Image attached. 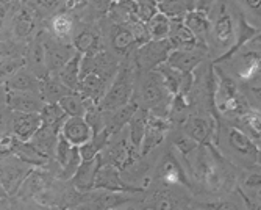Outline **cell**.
Here are the masks:
<instances>
[{
	"label": "cell",
	"mask_w": 261,
	"mask_h": 210,
	"mask_svg": "<svg viewBox=\"0 0 261 210\" xmlns=\"http://www.w3.org/2000/svg\"><path fill=\"white\" fill-rule=\"evenodd\" d=\"M111 45L117 54H127L132 48L138 45L136 36L128 24H117L111 33Z\"/></svg>",
	"instance_id": "obj_24"
},
{
	"label": "cell",
	"mask_w": 261,
	"mask_h": 210,
	"mask_svg": "<svg viewBox=\"0 0 261 210\" xmlns=\"http://www.w3.org/2000/svg\"><path fill=\"white\" fill-rule=\"evenodd\" d=\"M102 155L99 154L94 160L89 161H82L80 167L77 168L75 174L72 176V183L75 186V190L79 192H91L94 190V182H96L97 171L102 165Z\"/></svg>",
	"instance_id": "obj_9"
},
{
	"label": "cell",
	"mask_w": 261,
	"mask_h": 210,
	"mask_svg": "<svg viewBox=\"0 0 261 210\" xmlns=\"http://www.w3.org/2000/svg\"><path fill=\"white\" fill-rule=\"evenodd\" d=\"M58 105L67 118H83L86 113V102L82 99L79 92H70V95L64 96L58 102Z\"/></svg>",
	"instance_id": "obj_37"
},
{
	"label": "cell",
	"mask_w": 261,
	"mask_h": 210,
	"mask_svg": "<svg viewBox=\"0 0 261 210\" xmlns=\"http://www.w3.org/2000/svg\"><path fill=\"white\" fill-rule=\"evenodd\" d=\"M181 22H183V26L196 36L199 45L205 42V39L211 30V24H210V19H208L206 13L199 11V10H191L183 17Z\"/></svg>",
	"instance_id": "obj_19"
},
{
	"label": "cell",
	"mask_w": 261,
	"mask_h": 210,
	"mask_svg": "<svg viewBox=\"0 0 261 210\" xmlns=\"http://www.w3.org/2000/svg\"><path fill=\"white\" fill-rule=\"evenodd\" d=\"M168 39L174 51H196L199 48L196 36L183 26V22H172Z\"/></svg>",
	"instance_id": "obj_20"
},
{
	"label": "cell",
	"mask_w": 261,
	"mask_h": 210,
	"mask_svg": "<svg viewBox=\"0 0 261 210\" xmlns=\"http://www.w3.org/2000/svg\"><path fill=\"white\" fill-rule=\"evenodd\" d=\"M7 105L14 113H39L44 101L38 92H7Z\"/></svg>",
	"instance_id": "obj_10"
},
{
	"label": "cell",
	"mask_w": 261,
	"mask_h": 210,
	"mask_svg": "<svg viewBox=\"0 0 261 210\" xmlns=\"http://www.w3.org/2000/svg\"><path fill=\"white\" fill-rule=\"evenodd\" d=\"M80 163H82V157H80L79 148L72 146V151H70V158H69V161L66 163V167L61 171V179H70V177H72L75 174L77 168L80 167Z\"/></svg>",
	"instance_id": "obj_44"
},
{
	"label": "cell",
	"mask_w": 261,
	"mask_h": 210,
	"mask_svg": "<svg viewBox=\"0 0 261 210\" xmlns=\"http://www.w3.org/2000/svg\"><path fill=\"white\" fill-rule=\"evenodd\" d=\"M60 135L77 148L91 142L92 138V132L83 118H67L61 127Z\"/></svg>",
	"instance_id": "obj_11"
},
{
	"label": "cell",
	"mask_w": 261,
	"mask_h": 210,
	"mask_svg": "<svg viewBox=\"0 0 261 210\" xmlns=\"http://www.w3.org/2000/svg\"><path fill=\"white\" fill-rule=\"evenodd\" d=\"M138 108H139L138 104L135 101H130L127 105L117 108L114 111H110V120H105V126L110 130V133L114 135L116 132H119L122 127H125L132 121L133 114L136 113Z\"/></svg>",
	"instance_id": "obj_25"
},
{
	"label": "cell",
	"mask_w": 261,
	"mask_h": 210,
	"mask_svg": "<svg viewBox=\"0 0 261 210\" xmlns=\"http://www.w3.org/2000/svg\"><path fill=\"white\" fill-rule=\"evenodd\" d=\"M94 190H105V192H116V193L141 192V189L127 185L119 177V171L114 170L110 163H103V161L97 171L96 182H94Z\"/></svg>",
	"instance_id": "obj_5"
},
{
	"label": "cell",
	"mask_w": 261,
	"mask_h": 210,
	"mask_svg": "<svg viewBox=\"0 0 261 210\" xmlns=\"http://www.w3.org/2000/svg\"><path fill=\"white\" fill-rule=\"evenodd\" d=\"M57 139H58V133H55L52 129H47V127H42L32 136L30 139V145L39 152L42 154L44 157L47 158H52L55 157V148H57Z\"/></svg>",
	"instance_id": "obj_23"
},
{
	"label": "cell",
	"mask_w": 261,
	"mask_h": 210,
	"mask_svg": "<svg viewBox=\"0 0 261 210\" xmlns=\"http://www.w3.org/2000/svg\"><path fill=\"white\" fill-rule=\"evenodd\" d=\"M13 155L17 157L22 163H25V165L33 167V168H42L47 165V161H49V158L44 157L42 154H39L29 142L20 143Z\"/></svg>",
	"instance_id": "obj_36"
},
{
	"label": "cell",
	"mask_w": 261,
	"mask_h": 210,
	"mask_svg": "<svg viewBox=\"0 0 261 210\" xmlns=\"http://www.w3.org/2000/svg\"><path fill=\"white\" fill-rule=\"evenodd\" d=\"M22 67H25L23 58L19 57H5L0 60V83L8 82L17 71H20Z\"/></svg>",
	"instance_id": "obj_38"
},
{
	"label": "cell",
	"mask_w": 261,
	"mask_h": 210,
	"mask_svg": "<svg viewBox=\"0 0 261 210\" xmlns=\"http://www.w3.org/2000/svg\"><path fill=\"white\" fill-rule=\"evenodd\" d=\"M172 45L169 39H161V41H147L146 44L139 45L136 49L135 61L139 69V73H152L161 64L166 63L169 54L172 52Z\"/></svg>",
	"instance_id": "obj_2"
},
{
	"label": "cell",
	"mask_w": 261,
	"mask_h": 210,
	"mask_svg": "<svg viewBox=\"0 0 261 210\" xmlns=\"http://www.w3.org/2000/svg\"><path fill=\"white\" fill-rule=\"evenodd\" d=\"M25 67L38 79L44 80L49 76L47 71V64H45V52H44V35H38L33 42L30 44V48L27 51V55L23 58Z\"/></svg>",
	"instance_id": "obj_7"
},
{
	"label": "cell",
	"mask_w": 261,
	"mask_h": 210,
	"mask_svg": "<svg viewBox=\"0 0 261 210\" xmlns=\"http://www.w3.org/2000/svg\"><path fill=\"white\" fill-rule=\"evenodd\" d=\"M147 110H142V108H138L136 113L133 114L132 121L128 123L130 126V145L139 152V148H141V143H142V138L146 135V118H147Z\"/></svg>",
	"instance_id": "obj_32"
},
{
	"label": "cell",
	"mask_w": 261,
	"mask_h": 210,
	"mask_svg": "<svg viewBox=\"0 0 261 210\" xmlns=\"http://www.w3.org/2000/svg\"><path fill=\"white\" fill-rule=\"evenodd\" d=\"M70 151H72V145H70L67 139H64L61 135H58V139H57V148H55V157L60 163L61 170L66 167V163L69 161L70 158Z\"/></svg>",
	"instance_id": "obj_43"
},
{
	"label": "cell",
	"mask_w": 261,
	"mask_h": 210,
	"mask_svg": "<svg viewBox=\"0 0 261 210\" xmlns=\"http://www.w3.org/2000/svg\"><path fill=\"white\" fill-rule=\"evenodd\" d=\"M164 95H166V88L163 85V79L156 71L149 73L147 80L142 85V102L146 104L147 108L156 110L163 102H164Z\"/></svg>",
	"instance_id": "obj_12"
},
{
	"label": "cell",
	"mask_w": 261,
	"mask_h": 210,
	"mask_svg": "<svg viewBox=\"0 0 261 210\" xmlns=\"http://www.w3.org/2000/svg\"><path fill=\"white\" fill-rule=\"evenodd\" d=\"M258 35H259V29L252 27L250 24H247V20L241 16V17H240V27H238V32H234V36H236V42H234V45H231L230 51H228L225 55L219 57V58L216 60V63H219V61H224V60L230 58L236 51H240L247 41L253 39V38H255V36H258Z\"/></svg>",
	"instance_id": "obj_29"
},
{
	"label": "cell",
	"mask_w": 261,
	"mask_h": 210,
	"mask_svg": "<svg viewBox=\"0 0 261 210\" xmlns=\"http://www.w3.org/2000/svg\"><path fill=\"white\" fill-rule=\"evenodd\" d=\"M174 145H175V146L178 148V151L183 152V154H189V152L194 151V149L197 148V145H196L189 136H186V135H177L175 139H174Z\"/></svg>",
	"instance_id": "obj_46"
},
{
	"label": "cell",
	"mask_w": 261,
	"mask_h": 210,
	"mask_svg": "<svg viewBox=\"0 0 261 210\" xmlns=\"http://www.w3.org/2000/svg\"><path fill=\"white\" fill-rule=\"evenodd\" d=\"M158 13L166 16L172 22H181L183 17L194 10V4L191 2H158L156 4Z\"/></svg>",
	"instance_id": "obj_33"
},
{
	"label": "cell",
	"mask_w": 261,
	"mask_h": 210,
	"mask_svg": "<svg viewBox=\"0 0 261 210\" xmlns=\"http://www.w3.org/2000/svg\"><path fill=\"white\" fill-rule=\"evenodd\" d=\"M99 45H100L99 35L96 32L89 30V29H85L75 36L72 48L80 55H89V54L99 52Z\"/></svg>",
	"instance_id": "obj_30"
},
{
	"label": "cell",
	"mask_w": 261,
	"mask_h": 210,
	"mask_svg": "<svg viewBox=\"0 0 261 210\" xmlns=\"http://www.w3.org/2000/svg\"><path fill=\"white\" fill-rule=\"evenodd\" d=\"M79 152H80V157H82V161H89V160H94L97 155H99V149L94 146L92 142H88L82 146H79Z\"/></svg>",
	"instance_id": "obj_47"
},
{
	"label": "cell",
	"mask_w": 261,
	"mask_h": 210,
	"mask_svg": "<svg viewBox=\"0 0 261 210\" xmlns=\"http://www.w3.org/2000/svg\"><path fill=\"white\" fill-rule=\"evenodd\" d=\"M160 176L169 183L188 185L186 174L174 155H166L160 163Z\"/></svg>",
	"instance_id": "obj_26"
},
{
	"label": "cell",
	"mask_w": 261,
	"mask_h": 210,
	"mask_svg": "<svg viewBox=\"0 0 261 210\" xmlns=\"http://www.w3.org/2000/svg\"><path fill=\"white\" fill-rule=\"evenodd\" d=\"M7 13H8L7 4H0V32H2V29H4L5 19H7Z\"/></svg>",
	"instance_id": "obj_49"
},
{
	"label": "cell",
	"mask_w": 261,
	"mask_h": 210,
	"mask_svg": "<svg viewBox=\"0 0 261 210\" xmlns=\"http://www.w3.org/2000/svg\"><path fill=\"white\" fill-rule=\"evenodd\" d=\"M7 133V118L4 113H0V138Z\"/></svg>",
	"instance_id": "obj_51"
},
{
	"label": "cell",
	"mask_w": 261,
	"mask_h": 210,
	"mask_svg": "<svg viewBox=\"0 0 261 210\" xmlns=\"http://www.w3.org/2000/svg\"><path fill=\"white\" fill-rule=\"evenodd\" d=\"M203 60V54L196 51H172L166 60V64L181 74H193Z\"/></svg>",
	"instance_id": "obj_14"
},
{
	"label": "cell",
	"mask_w": 261,
	"mask_h": 210,
	"mask_svg": "<svg viewBox=\"0 0 261 210\" xmlns=\"http://www.w3.org/2000/svg\"><path fill=\"white\" fill-rule=\"evenodd\" d=\"M132 198L125 193H116V192H102L97 196L91 199L92 207L96 210H113L125 202H128Z\"/></svg>",
	"instance_id": "obj_35"
},
{
	"label": "cell",
	"mask_w": 261,
	"mask_h": 210,
	"mask_svg": "<svg viewBox=\"0 0 261 210\" xmlns=\"http://www.w3.org/2000/svg\"><path fill=\"white\" fill-rule=\"evenodd\" d=\"M52 32L55 38L66 39L70 33H72V19L66 14H58L52 19Z\"/></svg>",
	"instance_id": "obj_40"
},
{
	"label": "cell",
	"mask_w": 261,
	"mask_h": 210,
	"mask_svg": "<svg viewBox=\"0 0 261 210\" xmlns=\"http://www.w3.org/2000/svg\"><path fill=\"white\" fill-rule=\"evenodd\" d=\"M80 67H82V55L75 54L55 76L69 91L75 92L80 83Z\"/></svg>",
	"instance_id": "obj_22"
},
{
	"label": "cell",
	"mask_w": 261,
	"mask_h": 210,
	"mask_svg": "<svg viewBox=\"0 0 261 210\" xmlns=\"http://www.w3.org/2000/svg\"><path fill=\"white\" fill-rule=\"evenodd\" d=\"M133 96V82L128 67H122L117 71L111 86L107 89L105 96L97 104V108L102 113H110L117 108L127 105Z\"/></svg>",
	"instance_id": "obj_1"
},
{
	"label": "cell",
	"mask_w": 261,
	"mask_h": 210,
	"mask_svg": "<svg viewBox=\"0 0 261 210\" xmlns=\"http://www.w3.org/2000/svg\"><path fill=\"white\" fill-rule=\"evenodd\" d=\"M138 158V151L127 142L121 139L108 152V163L117 171H125Z\"/></svg>",
	"instance_id": "obj_13"
},
{
	"label": "cell",
	"mask_w": 261,
	"mask_h": 210,
	"mask_svg": "<svg viewBox=\"0 0 261 210\" xmlns=\"http://www.w3.org/2000/svg\"><path fill=\"white\" fill-rule=\"evenodd\" d=\"M107 76L99 73H89L80 79L75 92H79L83 101H91L97 105L107 92Z\"/></svg>",
	"instance_id": "obj_6"
},
{
	"label": "cell",
	"mask_w": 261,
	"mask_h": 210,
	"mask_svg": "<svg viewBox=\"0 0 261 210\" xmlns=\"http://www.w3.org/2000/svg\"><path fill=\"white\" fill-rule=\"evenodd\" d=\"M171 27H172V20H169L166 16H163L161 13H156L147 24V33H149V39L152 41H161V39H168L169 33H171Z\"/></svg>",
	"instance_id": "obj_34"
},
{
	"label": "cell",
	"mask_w": 261,
	"mask_h": 210,
	"mask_svg": "<svg viewBox=\"0 0 261 210\" xmlns=\"http://www.w3.org/2000/svg\"><path fill=\"white\" fill-rule=\"evenodd\" d=\"M183 130H185L186 136H189L196 145H199V143H205L206 139H210L211 133L216 130V127H211L208 120L202 118V116L191 114L186 118V121L183 124Z\"/></svg>",
	"instance_id": "obj_17"
},
{
	"label": "cell",
	"mask_w": 261,
	"mask_h": 210,
	"mask_svg": "<svg viewBox=\"0 0 261 210\" xmlns=\"http://www.w3.org/2000/svg\"><path fill=\"white\" fill-rule=\"evenodd\" d=\"M69 91L57 76H47L44 80H41L39 85V95L44 101V104H58L64 96L70 95Z\"/></svg>",
	"instance_id": "obj_21"
},
{
	"label": "cell",
	"mask_w": 261,
	"mask_h": 210,
	"mask_svg": "<svg viewBox=\"0 0 261 210\" xmlns=\"http://www.w3.org/2000/svg\"><path fill=\"white\" fill-rule=\"evenodd\" d=\"M247 185L253 186V189H259V173L258 174H252L247 180Z\"/></svg>",
	"instance_id": "obj_50"
},
{
	"label": "cell",
	"mask_w": 261,
	"mask_h": 210,
	"mask_svg": "<svg viewBox=\"0 0 261 210\" xmlns=\"http://www.w3.org/2000/svg\"><path fill=\"white\" fill-rule=\"evenodd\" d=\"M39 116H41L42 127L52 129L58 135L61 132L64 121L67 120V116L64 114V111L58 104H44V107L39 111Z\"/></svg>",
	"instance_id": "obj_28"
},
{
	"label": "cell",
	"mask_w": 261,
	"mask_h": 210,
	"mask_svg": "<svg viewBox=\"0 0 261 210\" xmlns=\"http://www.w3.org/2000/svg\"><path fill=\"white\" fill-rule=\"evenodd\" d=\"M213 210H240L238 205L233 204V202H228V201H224V202H219L216 204L215 207H211Z\"/></svg>",
	"instance_id": "obj_48"
},
{
	"label": "cell",
	"mask_w": 261,
	"mask_h": 210,
	"mask_svg": "<svg viewBox=\"0 0 261 210\" xmlns=\"http://www.w3.org/2000/svg\"><path fill=\"white\" fill-rule=\"evenodd\" d=\"M33 30L35 19L25 7H22L13 17V33L17 39H25L33 33Z\"/></svg>",
	"instance_id": "obj_31"
},
{
	"label": "cell",
	"mask_w": 261,
	"mask_h": 210,
	"mask_svg": "<svg viewBox=\"0 0 261 210\" xmlns=\"http://www.w3.org/2000/svg\"><path fill=\"white\" fill-rule=\"evenodd\" d=\"M163 138H164V132H158V130H153V129H146V135H144V138H142L139 154L141 155L149 154L152 149H155L163 142Z\"/></svg>",
	"instance_id": "obj_41"
},
{
	"label": "cell",
	"mask_w": 261,
	"mask_h": 210,
	"mask_svg": "<svg viewBox=\"0 0 261 210\" xmlns=\"http://www.w3.org/2000/svg\"><path fill=\"white\" fill-rule=\"evenodd\" d=\"M47 185H49V179H47V174L39 170V168H32L29 171V174L23 179L22 185L19 186V192L17 195L22 199H27V198H33L39 193H42Z\"/></svg>",
	"instance_id": "obj_15"
},
{
	"label": "cell",
	"mask_w": 261,
	"mask_h": 210,
	"mask_svg": "<svg viewBox=\"0 0 261 210\" xmlns=\"http://www.w3.org/2000/svg\"><path fill=\"white\" fill-rule=\"evenodd\" d=\"M132 13L139 22L147 24V22L158 13V10H156L155 2H135L132 4Z\"/></svg>",
	"instance_id": "obj_39"
},
{
	"label": "cell",
	"mask_w": 261,
	"mask_h": 210,
	"mask_svg": "<svg viewBox=\"0 0 261 210\" xmlns=\"http://www.w3.org/2000/svg\"><path fill=\"white\" fill-rule=\"evenodd\" d=\"M175 202L166 195H155L152 199V204L149 205V210H174Z\"/></svg>",
	"instance_id": "obj_45"
},
{
	"label": "cell",
	"mask_w": 261,
	"mask_h": 210,
	"mask_svg": "<svg viewBox=\"0 0 261 210\" xmlns=\"http://www.w3.org/2000/svg\"><path fill=\"white\" fill-rule=\"evenodd\" d=\"M39 85L41 80H38L27 67H22L8 82L4 83L7 92H38V95Z\"/></svg>",
	"instance_id": "obj_16"
},
{
	"label": "cell",
	"mask_w": 261,
	"mask_h": 210,
	"mask_svg": "<svg viewBox=\"0 0 261 210\" xmlns=\"http://www.w3.org/2000/svg\"><path fill=\"white\" fill-rule=\"evenodd\" d=\"M41 126L39 113H14L11 120V133L19 138L20 143H27Z\"/></svg>",
	"instance_id": "obj_8"
},
{
	"label": "cell",
	"mask_w": 261,
	"mask_h": 210,
	"mask_svg": "<svg viewBox=\"0 0 261 210\" xmlns=\"http://www.w3.org/2000/svg\"><path fill=\"white\" fill-rule=\"evenodd\" d=\"M227 139H228V145L231 146V149H234L240 155L252 158V160L258 158V148L246 132L236 129V127H230L227 132Z\"/></svg>",
	"instance_id": "obj_18"
},
{
	"label": "cell",
	"mask_w": 261,
	"mask_h": 210,
	"mask_svg": "<svg viewBox=\"0 0 261 210\" xmlns=\"http://www.w3.org/2000/svg\"><path fill=\"white\" fill-rule=\"evenodd\" d=\"M20 142L16 135H13L11 132H7L2 138H0V158L10 157L16 152V149L19 148Z\"/></svg>",
	"instance_id": "obj_42"
},
{
	"label": "cell",
	"mask_w": 261,
	"mask_h": 210,
	"mask_svg": "<svg viewBox=\"0 0 261 210\" xmlns=\"http://www.w3.org/2000/svg\"><path fill=\"white\" fill-rule=\"evenodd\" d=\"M29 171L30 170L25 163H22L14 155L0 158V186H2V190L8 196L16 195Z\"/></svg>",
	"instance_id": "obj_3"
},
{
	"label": "cell",
	"mask_w": 261,
	"mask_h": 210,
	"mask_svg": "<svg viewBox=\"0 0 261 210\" xmlns=\"http://www.w3.org/2000/svg\"><path fill=\"white\" fill-rule=\"evenodd\" d=\"M44 52H45V64L49 76H55L60 69L72 58L77 52L72 45H67L60 39L45 38L44 36Z\"/></svg>",
	"instance_id": "obj_4"
},
{
	"label": "cell",
	"mask_w": 261,
	"mask_h": 210,
	"mask_svg": "<svg viewBox=\"0 0 261 210\" xmlns=\"http://www.w3.org/2000/svg\"><path fill=\"white\" fill-rule=\"evenodd\" d=\"M213 35H215V39L221 48H228V45L231 44V41L234 39L233 19L227 11H224L216 19L215 26H213Z\"/></svg>",
	"instance_id": "obj_27"
}]
</instances>
